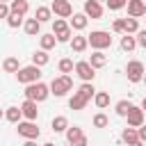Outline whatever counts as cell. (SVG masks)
<instances>
[{"label": "cell", "instance_id": "obj_52", "mask_svg": "<svg viewBox=\"0 0 146 146\" xmlns=\"http://www.w3.org/2000/svg\"><path fill=\"white\" fill-rule=\"evenodd\" d=\"M144 16H146V14H144Z\"/></svg>", "mask_w": 146, "mask_h": 146}, {"label": "cell", "instance_id": "obj_14", "mask_svg": "<svg viewBox=\"0 0 146 146\" xmlns=\"http://www.w3.org/2000/svg\"><path fill=\"white\" fill-rule=\"evenodd\" d=\"M23 30H25L27 36H36L41 32V23L36 18H27V21H23Z\"/></svg>", "mask_w": 146, "mask_h": 146}, {"label": "cell", "instance_id": "obj_23", "mask_svg": "<svg viewBox=\"0 0 146 146\" xmlns=\"http://www.w3.org/2000/svg\"><path fill=\"white\" fill-rule=\"evenodd\" d=\"M94 103H96L98 110H105V107L110 105V94H107V91H96V94H94Z\"/></svg>", "mask_w": 146, "mask_h": 146}, {"label": "cell", "instance_id": "obj_36", "mask_svg": "<svg viewBox=\"0 0 146 146\" xmlns=\"http://www.w3.org/2000/svg\"><path fill=\"white\" fill-rule=\"evenodd\" d=\"M71 36H73V30H71V27L64 30V32H59V34H55L57 43H66V41H71Z\"/></svg>", "mask_w": 146, "mask_h": 146}, {"label": "cell", "instance_id": "obj_27", "mask_svg": "<svg viewBox=\"0 0 146 146\" xmlns=\"http://www.w3.org/2000/svg\"><path fill=\"white\" fill-rule=\"evenodd\" d=\"M57 68H59V73H62V75H68V73H73V68H75V64H73V59H68V57H64V59H59V64H57Z\"/></svg>", "mask_w": 146, "mask_h": 146}, {"label": "cell", "instance_id": "obj_37", "mask_svg": "<svg viewBox=\"0 0 146 146\" xmlns=\"http://www.w3.org/2000/svg\"><path fill=\"white\" fill-rule=\"evenodd\" d=\"M125 2H128V0H107V9H110V11H119V9L125 7Z\"/></svg>", "mask_w": 146, "mask_h": 146}, {"label": "cell", "instance_id": "obj_29", "mask_svg": "<svg viewBox=\"0 0 146 146\" xmlns=\"http://www.w3.org/2000/svg\"><path fill=\"white\" fill-rule=\"evenodd\" d=\"M80 137H84V132H82V128H78V125H68L66 128V139H68V144H73V141H78Z\"/></svg>", "mask_w": 146, "mask_h": 146}, {"label": "cell", "instance_id": "obj_46", "mask_svg": "<svg viewBox=\"0 0 146 146\" xmlns=\"http://www.w3.org/2000/svg\"><path fill=\"white\" fill-rule=\"evenodd\" d=\"M130 146H144V144H141V141H137V144H130Z\"/></svg>", "mask_w": 146, "mask_h": 146}, {"label": "cell", "instance_id": "obj_48", "mask_svg": "<svg viewBox=\"0 0 146 146\" xmlns=\"http://www.w3.org/2000/svg\"><path fill=\"white\" fill-rule=\"evenodd\" d=\"M2 116H5V112H2V110H0V119H2Z\"/></svg>", "mask_w": 146, "mask_h": 146}, {"label": "cell", "instance_id": "obj_11", "mask_svg": "<svg viewBox=\"0 0 146 146\" xmlns=\"http://www.w3.org/2000/svg\"><path fill=\"white\" fill-rule=\"evenodd\" d=\"M125 7H128V16H132V18H139V16L146 14V2L144 0H128Z\"/></svg>", "mask_w": 146, "mask_h": 146}, {"label": "cell", "instance_id": "obj_13", "mask_svg": "<svg viewBox=\"0 0 146 146\" xmlns=\"http://www.w3.org/2000/svg\"><path fill=\"white\" fill-rule=\"evenodd\" d=\"M71 16H73V18L68 21V27H71V30H78V32H80V30L87 27V23H89L87 14H71Z\"/></svg>", "mask_w": 146, "mask_h": 146}, {"label": "cell", "instance_id": "obj_9", "mask_svg": "<svg viewBox=\"0 0 146 146\" xmlns=\"http://www.w3.org/2000/svg\"><path fill=\"white\" fill-rule=\"evenodd\" d=\"M144 114H146V112H144L141 107H135V105H132V107H130V112L125 114L128 125H130V128H139V125L144 123Z\"/></svg>", "mask_w": 146, "mask_h": 146}, {"label": "cell", "instance_id": "obj_45", "mask_svg": "<svg viewBox=\"0 0 146 146\" xmlns=\"http://www.w3.org/2000/svg\"><path fill=\"white\" fill-rule=\"evenodd\" d=\"M43 146H55V144H52V141H46V144H43Z\"/></svg>", "mask_w": 146, "mask_h": 146}, {"label": "cell", "instance_id": "obj_7", "mask_svg": "<svg viewBox=\"0 0 146 146\" xmlns=\"http://www.w3.org/2000/svg\"><path fill=\"white\" fill-rule=\"evenodd\" d=\"M16 125H18V128H16L18 135L25 137V139H36V137H39V128H36L34 121H18Z\"/></svg>", "mask_w": 146, "mask_h": 146}, {"label": "cell", "instance_id": "obj_10", "mask_svg": "<svg viewBox=\"0 0 146 146\" xmlns=\"http://www.w3.org/2000/svg\"><path fill=\"white\" fill-rule=\"evenodd\" d=\"M84 14H87V18L98 21L103 16V5L96 2V0H84Z\"/></svg>", "mask_w": 146, "mask_h": 146}, {"label": "cell", "instance_id": "obj_24", "mask_svg": "<svg viewBox=\"0 0 146 146\" xmlns=\"http://www.w3.org/2000/svg\"><path fill=\"white\" fill-rule=\"evenodd\" d=\"M121 139H123V141H125L128 146H130V144H137V141H139V135H137V128H130V125H128V128L123 130V135H121Z\"/></svg>", "mask_w": 146, "mask_h": 146}, {"label": "cell", "instance_id": "obj_43", "mask_svg": "<svg viewBox=\"0 0 146 146\" xmlns=\"http://www.w3.org/2000/svg\"><path fill=\"white\" fill-rule=\"evenodd\" d=\"M23 146H36V139H25V144Z\"/></svg>", "mask_w": 146, "mask_h": 146}, {"label": "cell", "instance_id": "obj_12", "mask_svg": "<svg viewBox=\"0 0 146 146\" xmlns=\"http://www.w3.org/2000/svg\"><path fill=\"white\" fill-rule=\"evenodd\" d=\"M21 114H23L27 121H34V119L39 116L36 103H34V100H30V98H25V100H23V105H21Z\"/></svg>", "mask_w": 146, "mask_h": 146}, {"label": "cell", "instance_id": "obj_33", "mask_svg": "<svg viewBox=\"0 0 146 146\" xmlns=\"http://www.w3.org/2000/svg\"><path fill=\"white\" fill-rule=\"evenodd\" d=\"M64 30H68V23H66L64 18H55V21H52V34H59V32H64Z\"/></svg>", "mask_w": 146, "mask_h": 146}, {"label": "cell", "instance_id": "obj_15", "mask_svg": "<svg viewBox=\"0 0 146 146\" xmlns=\"http://www.w3.org/2000/svg\"><path fill=\"white\" fill-rule=\"evenodd\" d=\"M71 48H73V52H84L87 50V46H89V41H87V36H80V34H75V36H71Z\"/></svg>", "mask_w": 146, "mask_h": 146}, {"label": "cell", "instance_id": "obj_31", "mask_svg": "<svg viewBox=\"0 0 146 146\" xmlns=\"http://www.w3.org/2000/svg\"><path fill=\"white\" fill-rule=\"evenodd\" d=\"M123 25H125V34H137V30H139V23H137V18H123Z\"/></svg>", "mask_w": 146, "mask_h": 146}, {"label": "cell", "instance_id": "obj_2", "mask_svg": "<svg viewBox=\"0 0 146 146\" xmlns=\"http://www.w3.org/2000/svg\"><path fill=\"white\" fill-rule=\"evenodd\" d=\"M23 94H25V98H30L34 103H41V100H46L50 96V87L43 84V82H32V84H25Z\"/></svg>", "mask_w": 146, "mask_h": 146}, {"label": "cell", "instance_id": "obj_18", "mask_svg": "<svg viewBox=\"0 0 146 146\" xmlns=\"http://www.w3.org/2000/svg\"><path fill=\"white\" fill-rule=\"evenodd\" d=\"M87 103H89V100H87V98H82L80 94H73V96L68 98V107H71V110H75V112L84 110V107H87Z\"/></svg>", "mask_w": 146, "mask_h": 146}, {"label": "cell", "instance_id": "obj_51", "mask_svg": "<svg viewBox=\"0 0 146 146\" xmlns=\"http://www.w3.org/2000/svg\"><path fill=\"white\" fill-rule=\"evenodd\" d=\"M68 146H73V144H68Z\"/></svg>", "mask_w": 146, "mask_h": 146}, {"label": "cell", "instance_id": "obj_1", "mask_svg": "<svg viewBox=\"0 0 146 146\" xmlns=\"http://www.w3.org/2000/svg\"><path fill=\"white\" fill-rule=\"evenodd\" d=\"M71 89H73V78H71V75H57V78H52V82H50V94H52L55 98L66 96Z\"/></svg>", "mask_w": 146, "mask_h": 146}, {"label": "cell", "instance_id": "obj_34", "mask_svg": "<svg viewBox=\"0 0 146 146\" xmlns=\"http://www.w3.org/2000/svg\"><path fill=\"white\" fill-rule=\"evenodd\" d=\"M130 107H132L130 100H119V103H116V114H119V116H125V114L130 112Z\"/></svg>", "mask_w": 146, "mask_h": 146}, {"label": "cell", "instance_id": "obj_44", "mask_svg": "<svg viewBox=\"0 0 146 146\" xmlns=\"http://www.w3.org/2000/svg\"><path fill=\"white\" fill-rule=\"evenodd\" d=\"M141 110L146 112V96H144V100H141Z\"/></svg>", "mask_w": 146, "mask_h": 146}, {"label": "cell", "instance_id": "obj_49", "mask_svg": "<svg viewBox=\"0 0 146 146\" xmlns=\"http://www.w3.org/2000/svg\"><path fill=\"white\" fill-rule=\"evenodd\" d=\"M96 2H107V0H96Z\"/></svg>", "mask_w": 146, "mask_h": 146}, {"label": "cell", "instance_id": "obj_20", "mask_svg": "<svg viewBox=\"0 0 146 146\" xmlns=\"http://www.w3.org/2000/svg\"><path fill=\"white\" fill-rule=\"evenodd\" d=\"M34 18H36L39 23H48V21H52V11H50V7H36Z\"/></svg>", "mask_w": 146, "mask_h": 146}, {"label": "cell", "instance_id": "obj_25", "mask_svg": "<svg viewBox=\"0 0 146 146\" xmlns=\"http://www.w3.org/2000/svg\"><path fill=\"white\" fill-rule=\"evenodd\" d=\"M55 43H57L55 34H41V36H39V46H41V50H50V48H55Z\"/></svg>", "mask_w": 146, "mask_h": 146}, {"label": "cell", "instance_id": "obj_41", "mask_svg": "<svg viewBox=\"0 0 146 146\" xmlns=\"http://www.w3.org/2000/svg\"><path fill=\"white\" fill-rule=\"evenodd\" d=\"M137 135H139V141L144 144V141H146V125H144V123L137 128Z\"/></svg>", "mask_w": 146, "mask_h": 146}, {"label": "cell", "instance_id": "obj_16", "mask_svg": "<svg viewBox=\"0 0 146 146\" xmlns=\"http://www.w3.org/2000/svg\"><path fill=\"white\" fill-rule=\"evenodd\" d=\"M87 62H89L94 68H103V66L107 64V57L103 55V50H94V52H91V57H89Z\"/></svg>", "mask_w": 146, "mask_h": 146}, {"label": "cell", "instance_id": "obj_4", "mask_svg": "<svg viewBox=\"0 0 146 146\" xmlns=\"http://www.w3.org/2000/svg\"><path fill=\"white\" fill-rule=\"evenodd\" d=\"M87 41H89V46H91L94 50H105V48L112 46V36H110V32H105V30H94V32L87 36Z\"/></svg>", "mask_w": 146, "mask_h": 146}, {"label": "cell", "instance_id": "obj_26", "mask_svg": "<svg viewBox=\"0 0 146 146\" xmlns=\"http://www.w3.org/2000/svg\"><path fill=\"white\" fill-rule=\"evenodd\" d=\"M2 68H5V73H16V71L21 68L18 57H7V59L2 62Z\"/></svg>", "mask_w": 146, "mask_h": 146}, {"label": "cell", "instance_id": "obj_42", "mask_svg": "<svg viewBox=\"0 0 146 146\" xmlns=\"http://www.w3.org/2000/svg\"><path fill=\"white\" fill-rule=\"evenodd\" d=\"M87 144H89V141H87V135H84V137H80L78 141H73V146H87Z\"/></svg>", "mask_w": 146, "mask_h": 146}, {"label": "cell", "instance_id": "obj_47", "mask_svg": "<svg viewBox=\"0 0 146 146\" xmlns=\"http://www.w3.org/2000/svg\"><path fill=\"white\" fill-rule=\"evenodd\" d=\"M141 82H144V84H146V73H144V78H141Z\"/></svg>", "mask_w": 146, "mask_h": 146}, {"label": "cell", "instance_id": "obj_39", "mask_svg": "<svg viewBox=\"0 0 146 146\" xmlns=\"http://www.w3.org/2000/svg\"><path fill=\"white\" fill-rule=\"evenodd\" d=\"M135 41H137V46L146 48V30H137V36H135Z\"/></svg>", "mask_w": 146, "mask_h": 146}, {"label": "cell", "instance_id": "obj_35", "mask_svg": "<svg viewBox=\"0 0 146 146\" xmlns=\"http://www.w3.org/2000/svg\"><path fill=\"white\" fill-rule=\"evenodd\" d=\"M107 123H110V119H107L103 112H98V114L94 116V125H96V128H107Z\"/></svg>", "mask_w": 146, "mask_h": 146}, {"label": "cell", "instance_id": "obj_28", "mask_svg": "<svg viewBox=\"0 0 146 146\" xmlns=\"http://www.w3.org/2000/svg\"><path fill=\"white\" fill-rule=\"evenodd\" d=\"M50 125H52L55 132H66V128H68V119H66V116H55Z\"/></svg>", "mask_w": 146, "mask_h": 146}, {"label": "cell", "instance_id": "obj_19", "mask_svg": "<svg viewBox=\"0 0 146 146\" xmlns=\"http://www.w3.org/2000/svg\"><path fill=\"white\" fill-rule=\"evenodd\" d=\"M75 94H80L82 98L91 100V98H94V94H96V89H94V82H82V84L78 87V91H75Z\"/></svg>", "mask_w": 146, "mask_h": 146}, {"label": "cell", "instance_id": "obj_6", "mask_svg": "<svg viewBox=\"0 0 146 146\" xmlns=\"http://www.w3.org/2000/svg\"><path fill=\"white\" fill-rule=\"evenodd\" d=\"M73 71H75V75H78L82 82H94V78H96V68H94L89 62H78Z\"/></svg>", "mask_w": 146, "mask_h": 146}, {"label": "cell", "instance_id": "obj_8", "mask_svg": "<svg viewBox=\"0 0 146 146\" xmlns=\"http://www.w3.org/2000/svg\"><path fill=\"white\" fill-rule=\"evenodd\" d=\"M50 11H52L57 18H68V16L73 14V7H71V2H68V0H52Z\"/></svg>", "mask_w": 146, "mask_h": 146}, {"label": "cell", "instance_id": "obj_3", "mask_svg": "<svg viewBox=\"0 0 146 146\" xmlns=\"http://www.w3.org/2000/svg\"><path fill=\"white\" fill-rule=\"evenodd\" d=\"M16 80H18L21 84L39 82V80H41V68H39V66H34V64H30V66H21V68L16 71Z\"/></svg>", "mask_w": 146, "mask_h": 146}, {"label": "cell", "instance_id": "obj_50", "mask_svg": "<svg viewBox=\"0 0 146 146\" xmlns=\"http://www.w3.org/2000/svg\"><path fill=\"white\" fill-rule=\"evenodd\" d=\"M0 2H7V0H0Z\"/></svg>", "mask_w": 146, "mask_h": 146}, {"label": "cell", "instance_id": "obj_17", "mask_svg": "<svg viewBox=\"0 0 146 146\" xmlns=\"http://www.w3.org/2000/svg\"><path fill=\"white\" fill-rule=\"evenodd\" d=\"M27 9H30L27 0H9V11H14V14H21V16H25V14H27Z\"/></svg>", "mask_w": 146, "mask_h": 146}, {"label": "cell", "instance_id": "obj_53", "mask_svg": "<svg viewBox=\"0 0 146 146\" xmlns=\"http://www.w3.org/2000/svg\"><path fill=\"white\" fill-rule=\"evenodd\" d=\"M144 2H146V0H144Z\"/></svg>", "mask_w": 146, "mask_h": 146}, {"label": "cell", "instance_id": "obj_30", "mask_svg": "<svg viewBox=\"0 0 146 146\" xmlns=\"http://www.w3.org/2000/svg\"><path fill=\"white\" fill-rule=\"evenodd\" d=\"M21 107H7V112H5V119L9 121V123H18L21 121Z\"/></svg>", "mask_w": 146, "mask_h": 146}, {"label": "cell", "instance_id": "obj_40", "mask_svg": "<svg viewBox=\"0 0 146 146\" xmlns=\"http://www.w3.org/2000/svg\"><path fill=\"white\" fill-rule=\"evenodd\" d=\"M7 16H9V5L0 2V18H7Z\"/></svg>", "mask_w": 146, "mask_h": 146}, {"label": "cell", "instance_id": "obj_32", "mask_svg": "<svg viewBox=\"0 0 146 146\" xmlns=\"http://www.w3.org/2000/svg\"><path fill=\"white\" fill-rule=\"evenodd\" d=\"M7 25H9V27H21V25H23V16L9 11V16H7Z\"/></svg>", "mask_w": 146, "mask_h": 146}, {"label": "cell", "instance_id": "obj_38", "mask_svg": "<svg viewBox=\"0 0 146 146\" xmlns=\"http://www.w3.org/2000/svg\"><path fill=\"white\" fill-rule=\"evenodd\" d=\"M112 30H114L116 34H125V25H123V18H116V21L112 23Z\"/></svg>", "mask_w": 146, "mask_h": 146}, {"label": "cell", "instance_id": "obj_22", "mask_svg": "<svg viewBox=\"0 0 146 146\" xmlns=\"http://www.w3.org/2000/svg\"><path fill=\"white\" fill-rule=\"evenodd\" d=\"M48 62H50L48 50H36V52L32 55V64H34V66H39V68H41V66H46Z\"/></svg>", "mask_w": 146, "mask_h": 146}, {"label": "cell", "instance_id": "obj_5", "mask_svg": "<svg viewBox=\"0 0 146 146\" xmlns=\"http://www.w3.org/2000/svg\"><path fill=\"white\" fill-rule=\"evenodd\" d=\"M144 73H146V68H144L141 62H137V59L128 62V66H125V75H128V80H130L132 84H135V82H141Z\"/></svg>", "mask_w": 146, "mask_h": 146}, {"label": "cell", "instance_id": "obj_21", "mask_svg": "<svg viewBox=\"0 0 146 146\" xmlns=\"http://www.w3.org/2000/svg\"><path fill=\"white\" fill-rule=\"evenodd\" d=\"M135 48H137L135 36H132V34H123V36H121V50H123V52H132Z\"/></svg>", "mask_w": 146, "mask_h": 146}]
</instances>
